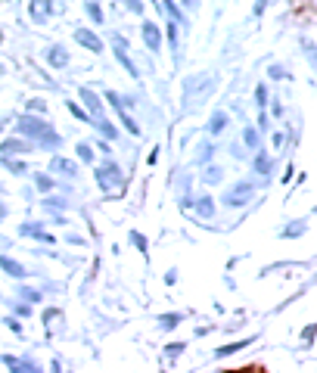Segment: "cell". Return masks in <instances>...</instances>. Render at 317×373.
Here are the masks:
<instances>
[{"label": "cell", "mask_w": 317, "mask_h": 373, "mask_svg": "<svg viewBox=\"0 0 317 373\" xmlns=\"http://www.w3.org/2000/svg\"><path fill=\"white\" fill-rule=\"evenodd\" d=\"M16 128H19V134H22V137H34L37 143H44L47 150H56V146H59V134H56L47 121L34 118V115H22Z\"/></svg>", "instance_id": "6da1fadb"}, {"label": "cell", "mask_w": 317, "mask_h": 373, "mask_svg": "<svg viewBox=\"0 0 317 373\" xmlns=\"http://www.w3.org/2000/svg\"><path fill=\"white\" fill-rule=\"evenodd\" d=\"M97 181H100V187L103 190H112V187H118V184H124V174L118 171V165H103L100 171H97Z\"/></svg>", "instance_id": "7a4b0ae2"}, {"label": "cell", "mask_w": 317, "mask_h": 373, "mask_svg": "<svg viewBox=\"0 0 317 373\" xmlns=\"http://www.w3.org/2000/svg\"><path fill=\"white\" fill-rule=\"evenodd\" d=\"M112 47H115V56H118V62L128 68V75H137V68H134V62L128 59V44L121 41V34H112Z\"/></svg>", "instance_id": "3957f363"}, {"label": "cell", "mask_w": 317, "mask_h": 373, "mask_svg": "<svg viewBox=\"0 0 317 373\" xmlns=\"http://www.w3.org/2000/svg\"><path fill=\"white\" fill-rule=\"evenodd\" d=\"M75 41H78L81 47H87V50H93V53H100V50H103L100 38H97L93 31H87V28H78V31H75Z\"/></svg>", "instance_id": "277c9868"}, {"label": "cell", "mask_w": 317, "mask_h": 373, "mask_svg": "<svg viewBox=\"0 0 317 373\" xmlns=\"http://www.w3.org/2000/svg\"><path fill=\"white\" fill-rule=\"evenodd\" d=\"M249 196H252V187L249 184H236L224 199H227V205H242V202H249Z\"/></svg>", "instance_id": "5b68a950"}, {"label": "cell", "mask_w": 317, "mask_h": 373, "mask_svg": "<svg viewBox=\"0 0 317 373\" xmlns=\"http://www.w3.org/2000/svg\"><path fill=\"white\" fill-rule=\"evenodd\" d=\"M143 41H146V47L149 50H159L162 47V31H159V25H143Z\"/></svg>", "instance_id": "8992f818"}, {"label": "cell", "mask_w": 317, "mask_h": 373, "mask_svg": "<svg viewBox=\"0 0 317 373\" xmlns=\"http://www.w3.org/2000/svg\"><path fill=\"white\" fill-rule=\"evenodd\" d=\"M81 100L87 103V109L97 115V118H103V103H100V97L90 91V87H81Z\"/></svg>", "instance_id": "52a82bcc"}, {"label": "cell", "mask_w": 317, "mask_h": 373, "mask_svg": "<svg viewBox=\"0 0 317 373\" xmlns=\"http://www.w3.org/2000/svg\"><path fill=\"white\" fill-rule=\"evenodd\" d=\"M0 268H4L10 277H25V268L16 258H10V255H0Z\"/></svg>", "instance_id": "ba28073f"}, {"label": "cell", "mask_w": 317, "mask_h": 373, "mask_svg": "<svg viewBox=\"0 0 317 373\" xmlns=\"http://www.w3.org/2000/svg\"><path fill=\"white\" fill-rule=\"evenodd\" d=\"M22 237H34V240H41V243H50V246H53V237L47 234V230H41L37 224H22Z\"/></svg>", "instance_id": "9c48e42d"}, {"label": "cell", "mask_w": 317, "mask_h": 373, "mask_svg": "<svg viewBox=\"0 0 317 373\" xmlns=\"http://www.w3.org/2000/svg\"><path fill=\"white\" fill-rule=\"evenodd\" d=\"M25 150H28L25 140H4V143H0V153L4 156H16V153H25Z\"/></svg>", "instance_id": "30bf717a"}, {"label": "cell", "mask_w": 317, "mask_h": 373, "mask_svg": "<svg viewBox=\"0 0 317 373\" xmlns=\"http://www.w3.org/2000/svg\"><path fill=\"white\" fill-rule=\"evenodd\" d=\"M31 16L37 22H44L50 16V0H31Z\"/></svg>", "instance_id": "8fae6325"}, {"label": "cell", "mask_w": 317, "mask_h": 373, "mask_svg": "<svg viewBox=\"0 0 317 373\" xmlns=\"http://www.w3.org/2000/svg\"><path fill=\"white\" fill-rule=\"evenodd\" d=\"M50 168L53 171H62V174H78V168H75V162H69V159H50Z\"/></svg>", "instance_id": "7c38bea8"}, {"label": "cell", "mask_w": 317, "mask_h": 373, "mask_svg": "<svg viewBox=\"0 0 317 373\" xmlns=\"http://www.w3.org/2000/svg\"><path fill=\"white\" fill-rule=\"evenodd\" d=\"M47 59H50V65H66V62H69V53H66L62 47H53V50L47 53Z\"/></svg>", "instance_id": "4fadbf2b"}, {"label": "cell", "mask_w": 317, "mask_h": 373, "mask_svg": "<svg viewBox=\"0 0 317 373\" xmlns=\"http://www.w3.org/2000/svg\"><path fill=\"white\" fill-rule=\"evenodd\" d=\"M196 211H199L202 218H212V215H215V202H212L209 196H202V199L196 202Z\"/></svg>", "instance_id": "5bb4252c"}, {"label": "cell", "mask_w": 317, "mask_h": 373, "mask_svg": "<svg viewBox=\"0 0 317 373\" xmlns=\"http://www.w3.org/2000/svg\"><path fill=\"white\" fill-rule=\"evenodd\" d=\"M224 128H227V115H224V112H215L212 121H209V131L218 134V131H224Z\"/></svg>", "instance_id": "9a60e30c"}, {"label": "cell", "mask_w": 317, "mask_h": 373, "mask_svg": "<svg viewBox=\"0 0 317 373\" xmlns=\"http://www.w3.org/2000/svg\"><path fill=\"white\" fill-rule=\"evenodd\" d=\"M97 131H103V134H106L109 140H115V137H118V131H115V128H112V124H109V121H103V118H97Z\"/></svg>", "instance_id": "2e32d148"}, {"label": "cell", "mask_w": 317, "mask_h": 373, "mask_svg": "<svg viewBox=\"0 0 317 373\" xmlns=\"http://www.w3.org/2000/svg\"><path fill=\"white\" fill-rule=\"evenodd\" d=\"M246 345H249V339H242V342H233V345H224V348H218V358H224V354H233V351L246 348Z\"/></svg>", "instance_id": "e0dca14e"}, {"label": "cell", "mask_w": 317, "mask_h": 373, "mask_svg": "<svg viewBox=\"0 0 317 373\" xmlns=\"http://www.w3.org/2000/svg\"><path fill=\"white\" fill-rule=\"evenodd\" d=\"M87 16H90V19H93V22H97V25L103 22V10H100L97 4H87Z\"/></svg>", "instance_id": "ac0fdd59"}, {"label": "cell", "mask_w": 317, "mask_h": 373, "mask_svg": "<svg viewBox=\"0 0 317 373\" xmlns=\"http://www.w3.org/2000/svg\"><path fill=\"white\" fill-rule=\"evenodd\" d=\"M177 324H180V314H165V317H162V327H165V330H171V327H177Z\"/></svg>", "instance_id": "d6986e66"}, {"label": "cell", "mask_w": 317, "mask_h": 373, "mask_svg": "<svg viewBox=\"0 0 317 373\" xmlns=\"http://www.w3.org/2000/svg\"><path fill=\"white\" fill-rule=\"evenodd\" d=\"M180 351H183V342H171V345H165V354H168V358H177Z\"/></svg>", "instance_id": "ffe728a7"}, {"label": "cell", "mask_w": 317, "mask_h": 373, "mask_svg": "<svg viewBox=\"0 0 317 373\" xmlns=\"http://www.w3.org/2000/svg\"><path fill=\"white\" fill-rule=\"evenodd\" d=\"M162 7H165L168 13H171V16H174V19H177V22H183V16H180V10H177V7L171 4V0H162Z\"/></svg>", "instance_id": "44dd1931"}, {"label": "cell", "mask_w": 317, "mask_h": 373, "mask_svg": "<svg viewBox=\"0 0 317 373\" xmlns=\"http://www.w3.org/2000/svg\"><path fill=\"white\" fill-rule=\"evenodd\" d=\"M78 156H81V162H90V159H93V150H90L87 143H78Z\"/></svg>", "instance_id": "7402d4cb"}, {"label": "cell", "mask_w": 317, "mask_h": 373, "mask_svg": "<svg viewBox=\"0 0 317 373\" xmlns=\"http://www.w3.org/2000/svg\"><path fill=\"white\" fill-rule=\"evenodd\" d=\"M255 171L258 174H268V156H258L255 159Z\"/></svg>", "instance_id": "603a6c76"}, {"label": "cell", "mask_w": 317, "mask_h": 373, "mask_svg": "<svg viewBox=\"0 0 317 373\" xmlns=\"http://www.w3.org/2000/svg\"><path fill=\"white\" fill-rule=\"evenodd\" d=\"M205 181H209V184H218V181H221V168H209V171H205Z\"/></svg>", "instance_id": "cb8c5ba5"}, {"label": "cell", "mask_w": 317, "mask_h": 373, "mask_svg": "<svg viewBox=\"0 0 317 373\" xmlns=\"http://www.w3.org/2000/svg\"><path fill=\"white\" fill-rule=\"evenodd\" d=\"M131 243H134V246L140 249V252H146V240H143L140 234H131Z\"/></svg>", "instance_id": "d4e9b609"}, {"label": "cell", "mask_w": 317, "mask_h": 373, "mask_svg": "<svg viewBox=\"0 0 317 373\" xmlns=\"http://www.w3.org/2000/svg\"><path fill=\"white\" fill-rule=\"evenodd\" d=\"M28 109H34V112H44V109H47V103H44V100H28Z\"/></svg>", "instance_id": "484cf974"}, {"label": "cell", "mask_w": 317, "mask_h": 373, "mask_svg": "<svg viewBox=\"0 0 317 373\" xmlns=\"http://www.w3.org/2000/svg\"><path fill=\"white\" fill-rule=\"evenodd\" d=\"M4 364H7L10 370H16V373H22V361H16V358H4Z\"/></svg>", "instance_id": "4316f807"}, {"label": "cell", "mask_w": 317, "mask_h": 373, "mask_svg": "<svg viewBox=\"0 0 317 373\" xmlns=\"http://www.w3.org/2000/svg\"><path fill=\"white\" fill-rule=\"evenodd\" d=\"M242 137H246V143H249V146H258V134H255V131L246 128V134H242Z\"/></svg>", "instance_id": "83f0119b"}, {"label": "cell", "mask_w": 317, "mask_h": 373, "mask_svg": "<svg viewBox=\"0 0 317 373\" xmlns=\"http://www.w3.org/2000/svg\"><path fill=\"white\" fill-rule=\"evenodd\" d=\"M124 4H128L131 13H143V4H140V0H124Z\"/></svg>", "instance_id": "f1b7e54d"}, {"label": "cell", "mask_w": 317, "mask_h": 373, "mask_svg": "<svg viewBox=\"0 0 317 373\" xmlns=\"http://www.w3.org/2000/svg\"><path fill=\"white\" fill-rule=\"evenodd\" d=\"M69 112H72L75 118H87V112H84V109H78V106H75V103H69Z\"/></svg>", "instance_id": "f546056e"}, {"label": "cell", "mask_w": 317, "mask_h": 373, "mask_svg": "<svg viewBox=\"0 0 317 373\" xmlns=\"http://www.w3.org/2000/svg\"><path fill=\"white\" fill-rule=\"evenodd\" d=\"M22 299H28V302H41V292H34V289H25V292H22Z\"/></svg>", "instance_id": "4dcf8cb0"}, {"label": "cell", "mask_w": 317, "mask_h": 373, "mask_svg": "<svg viewBox=\"0 0 317 373\" xmlns=\"http://www.w3.org/2000/svg\"><path fill=\"white\" fill-rule=\"evenodd\" d=\"M168 41H171V44L177 47V28H174V25H171V28H168Z\"/></svg>", "instance_id": "1f68e13d"}, {"label": "cell", "mask_w": 317, "mask_h": 373, "mask_svg": "<svg viewBox=\"0 0 317 373\" xmlns=\"http://www.w3.org/2000/svg\"><path fill=\"white\" fill-rule=\"evenodd\" d=\"M37 187H41V190H50V181H47V177L41 174V177H37Z\"/></svg>", "instance_id": "d6a6232c"}, {"label": "cell", "mask_w": 317, "mask_h": 373, "mask_svg": "<svg viewBox=\"0 0 317 373\" xmlns=\"http://www.w3.org/2000/svg\"><path fill=\"white\" fill-rule=\"evenodd\" d=\"M22 373H41V370H37L34 364H22Z\"/></svg>", "instance_id": "836d02e7"}, {"label": "cell", "mask_w": 317, "mask_h": 373, "mask_svg": "<svg viewBox=\"0 0 317 373\" xmlns=\"http://www.w3.org/2000/svg\"><path fill=\"white\" fill-rule=\"evenodd\" d=\"M0 218H7V205L4 202H0Z\"/></svg>", "instance_id": "e575fe53"}, {"label": "cell", "mask_w": 317, "mask_h": 373, "mask_svg": "<svg viewBox=\"0 0 317 373\" xmlns=\"http://www.w3.org/2000/svg\"><path fill=\"white\" fill-rule=\"evenodd\" d=\"M230 373H261V370H230Z\"/></svg>", "instance_id": "d590c367"}, {"label": "cell", "mask_w": 317, "mask_h": 373, "mask_svg": "<svg viewBox=\"0 0 317 373\" xmlns=\"http://www.w3.org/2000/svg\"><path fill=\"white\" fill-rule=\"evenodd\" d=\"M186 4H196V0H186Z\"/></svg>", "instance_id": "8d00e7d4"}, {"label": "cell", "mask_w": 317, "mask_h": 373, "mask_svg": "<svg viewBox=\"0 0 317 373\" xmlns=\"http://www.w3.org/2000/svg\"><path fill=\"white\" fill-rule=\"evenodd\" d=\"M0 41H4V34H0Z\"/></svg>", "instance_id": "74e56055"}]
</instances>
